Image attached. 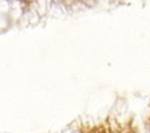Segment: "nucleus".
Returning <instances> with one entry per match:
<instances>
[]
</instances>
